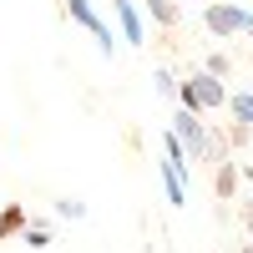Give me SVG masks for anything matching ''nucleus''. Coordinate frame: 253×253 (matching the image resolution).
<instances>
[{
	"label": "nucleus",
	"instance_id": "6e6552de",
	"mask_svg": "<svg viewBox=\"0 0 253 253\" xmlns=\"http://www.w3.org/2000/svg\"><path fill=\"white\" fill-rule=\"evenodd\" d=\"M137 5H142V15H152V26H162V31H172L177 20H182L177 0H137Z\"/></svg>",
	"mask_w": 253,
	"mask_h": 253
},
{
	"label": "nucleus",
	"instance_id": "39448f33",
	"mask_svg": "<svg viewBox=\"0 0 253 253\" xmlns=\"http://www.w3.org/2000/svg\"><path fill=\"white\" fill-rule=\"evenodd\" d=\"M167 132L177 137V147L187 152V162H203V157H208V122H203L198 112L177 107V112H172V126H167Z\"/></svg>",
	"mask_w": 253,
	"mask_h": 253
},
{
	"label": "nucleus",
	"instance_id": "4468645a",
	"mask_svg": "<svg viewBox=\"0 0 253 253\" xmlns=\"http://www.w3.org/2000/svg\"><path fill=\"white\" fill-rule=\"evenodd\" d=\"M243 228H248V238H253V203L243 208Z\"/></svg>",
	"mask_w": 253,
	"mask_h": 253
},
{
	"label": "nucleus",
	"instance_id": "dca6fc26",
	"mask_svg": "<svg viewBox=\"0 0 253 253\" xmlns=\"http://www.w3.org/2000/svg\"><path fill=\"white\" fill-rule=\"evenodd\" d=\"M193 5H208V0H193Z\"/></svg>",
	"mask_w": 253,
	"mask_h": 253
},
{
	"label": "nucleus",
	"instance_id": "f03ea898",
	"mask_svg": "<svg viewBox=\"0 0 253 253\" xmlns=\"http://www.w3.org/2000/svg\"><path fill=\"white\" fill-rule=\"evenodd\" d=\"M157 172H162V187H167V203L182 208V203H187V177H193V162H187V152L177 147L172 132H162V162H157Z\"/></svg>",
	"mask_w": 253,
	"mask_h": 253
},
{
	"label": "nucleus",
	"instance_id": "2eb2a0df",
	"mask_svg": "<svg viewBox=\"0 0 253 253\" xmlns=\"http://www.w3.org/2000/svg\"><path fill=\"white\" fill-rule=\"evenodd\" d=\"M238 253H253V238H248V243H238Z\"/></svg>",
	"mask_w": 253,
	"mask_h": 253
},
{
	"label": "nucleus",
	"instance_id": "f257e3e1",
	"mask_svg": "<svg viewBox=\"0 0 253 253\" xmlns=\"http://www.w3.org/2000/svg\"><path fill=\"white\" fill-rule=\"evenodd\" d=\"M223 101H228V86H223V76L213 71H193L187 81H177V107L187 112H223Z\"/></svg>",
	"mask_w": 253,
	"mask_h": 253
},
{
	"label": "nucleus",
	"instance_id": "423d86ee",
	"mask_svg": "<svg viewBox=\"0 0 253 253\" xmlns=\"http://www.w3.org/2000/svg\"><path fill=\"white\" fill-rule=\"evenodd\" d=\"M223 112L233 117V126H248V132H253V86H238V91H228Z\"/></svg>",
	"mask_w": 253,
	"mask_h": 253
},
{
	"label": "nucleus",
	"instance_id": "9d476101",
	"mask_svg": "<svg viewBox=\"0 0 253 253\" xmlns=\"http://www.w3.org/2000/svg\"><path fill=\"white\" fill-rule=\"evenodd\" d=\"M152 91L167 96V101H177V76L167 71V66H157V71H152Z\"/></svg>",
	"mask_w": 253,
	"mask_h": 253
},
{
	"label": "nucleus",
	"instance_id": "1a4fd4ad",
	"mask_svg": "<svg viewBox=\"0 0 253 253\" xmlns=\"http://www.w3.org/2000/svg\"><path fill=\"white\" fill-rule=\"evenodd\" d=\"M26 223H31V213H26V208H20V203H5V208H0V243H5V238H15Z\"/></svg>",
	"mask_w": 253,
	"mask_h": 253
},
{
	"label": "nucleus",
	"instance_id": "f8f14e48",
	"mask_svg": "<svg viewBox=\"0 0 253 253\" xmlns=\"http://www.w3.org/2000/svg\"><path fill=\"white\" fill-rule=\"evenodd\" d=\"M203 71H213V76H223V81H228V71H233V56H228V51H208Z\"/></svg>",
	"mask_w": 253,
	"mask_h": 253
},
{
	"label": "nucleus",
	"instance_id": "20e7f679",
	"mask_svg": "<svg viewBox=\"0 0 253 253\" xmlns=\"http://www.w3.org/2000/svg\"><path fill=\"white\" fill-rule=\"evenodd\" d=\"M66 20H71V26H81V31L96 41L101 56H117V36H112V26L101 20V10L91 5V0H66Z\"/></svg>",
	"mask_w": 253,
	"mask_h": 253
},
{
	"label": "nucleus",
	"instance_id": "ddd939ff",
	"mask_svg": "<svg viewBox=\"0 0 253 253\" xmlns=\"http://www.w3.org/2000/svg\"><path fill=\"white\" fill-rule=\"evenodd\" d=\"M248 142H253L248 126H233V122H228V147H248Z\"/></svg>",
	"mask_w": 253,
	"mask_h": 253
},
{
	"label": "nucleus",
	"instance_id": "9b49d317",
	"mask_svg": "<svg viewBox=\"0 0 253 253\" xmlns=\"http://www.w3.org/2000/svg\"><path fill=\"white\" fill-rule=\"evenodd\" d=\"M56 218L61 223H81V218H86V203H81V198H61L56 203Z\"/></svg>",
	"mask_w": 253,
	"mask_h": 253
},
{
	"label": "nucleus",
	"instance_id": "0eeeda50",
	"mask_svg": "<svg viewBox=\"0 0 253 253\" xmlns=\"http://www.w3.org/2000/svg\"><path fill=\"white\" fill-rule=\"evenodd\" d=\"M213 193H218V203H233V193H238V162L233 157L213 162Z\"/></svg>",
	"mask_w": 253,
	"mask_h": 253
},
{
	"label": "nucleus",
	"instance_id": "7ed1b4c3",
	"mask_svg": "<svg viewBox=\"0 0 253 253\" xmlns=\"http://www.w3.org/2000/svg\"><path fill=\"white\" fill-rule=\"evenodd\" d=\"M203 26H208V36H218V41L253 36V10H243L238 0H208V5H203Z\"/></svg>",
	"mask_w": 253,
	"mask_h": 253
}]
</instances>
